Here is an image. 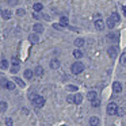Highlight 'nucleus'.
<instances>
[{
	"label": "nucleus",
	"mask_w": 126,
	"mask_h": 126,
	"mask_svg": "<svg viewBox=\"0 0 126 126\" xmlns=\"http://www.w3.org/2000/svg\"><path fill=\"white\" fill-rule=\"evenodd\" d=\"M71 71H72V73H73V75H79V73H81V72L84 71V64L80 63V61H76L75 64H72Z\"/></svg>",
	"instance_id": "obj_1"
},
{
	"label": "nucleus",
	"mask_w": 126,
	"mask_h": 126,
	"mask_svg": "<svg viewBox=\"0 0 126 126\" xmlns=\"http://www.w3.org/2000/svg\"><path fill=\"white\" fill-rule=\"evenodd\" d=\"M31 102L34 103V106H35V107H44V104H45L44 96H35Z\"/></svg>",
	"instance_id": "obj_2"
},
{
	"label": "nucleus",
	"mask_w": 126,
	"mask_h": 126,
	"mask_svg": "<svg viewBox=\"0 0 126 126\" xmlns=\"http://www.w3.org/2000/svg\"><path fill=\"white\" fill-rule=\"evenodd\" d=\"M107 53H109V56L111 58H115L118 56V53H119V49H118V46H110L107 49Z\"/></svg>",
	"instance_id": "obj_3"
},
{
	"label": "nucleus",
	"mask_w": 126,
	"mask_h": 126,
	"mask_svg": "<svg viewBox=\"0 0 126 126\" xmlns=\"http://www.w3.org/2000/svg\"><path fill=\"white\" fill-rule=\"evenodd\" d=\"M118 111V106L115 103H109V106H107V114L109 115H114L117 114Z\"/></svg>",
	"instance_id": "obj_4"
},
{
	"label": "nucleus",
	"mask_w": 126,
	"mask_h": 126,
	"mask_svg": "<svg viewBox=\"0 0 126 126\" xmlns=\"http://www.w3.org/2000/svg\"><path fill=\"white\" fill-rule=\"evenodd\" d=\"M107 39L111 42H118L119 41V33H117V31H111L110 34H107Z\"/></svg>",
	"instance_id": "obj_5"
},
{
	"label": "nucleus",
	"mask_w": 126,
	"mask_h": 126,
	"mask_svg": "<svg viewBox=\"0 0 126 126\" xmlns=\"http://www.w3.org/2000/svg\"><path fill=\"white\" fill-rule=\"evenodd\" d=\"M19 71V60L16 57L12 58V65H11V73H16Z\"/></svg>",
	"instance_id": "obj_6"
},
{
	"label": "nucleus",
	"mask_w": 126,
	"mask_h": 126,
	"mask_svg": "<svg viewBox=\"0 0 126 126\" xmlns=\"http://www.w3.org/2000/svg\"><path fill=\"white\" fill-rule=\"evenodd\" d=\"M33 31H34V33H37V34H41V33H44V31H45V29H44V26H42V25L35 23V25L33 26Z\"/></svg>",
	"instance_id": "obj_7"
},
{
	"label": "nucleus",
	"mask_w": 126,
	"mask_h": 126,
	"mask_svg": "<svg viewBox=\"0 0 126 126\" xmlns=\"http://www.w3.org/2000/svg\"><path fill=\"white\" fill-rule=\"evenodd\" d=\"M29 41H30L31 44H38V42H39V37H38V34H37V33L30 34V35H29Z\"/></svg>",
	"instance_id": "obj_8"
},
{
	"label": "nucleus",
	"mask_w": 126,
	"mask_h": 126,
	"mask_svg": "<svg viewBox=\"0 0 126 126\" xmlns=\"http://www.w3.org/2000/svg\"><path fill=\"white\" fill-rule=\"evenodd\" d=\"M95 27H96V30H99V31H102L104 29V23H103V20H102V18L100 19H95Z\"/></svg>",
	"instance_id": "obj_9"
},
{
	"label": "nucleus",
	"mask_w": 126,
	"mask_h": 126,
	"mask_svg": "<svg viewBox=\"0 0 126 126\" xmlns=\"http://www.w3.org/2000/svg\"><path fill=\"white\" fill-rule=\"evenodd\" d=\"M112 91H114L115 94H119L121 91H122V84H121L119 81H115L114 84H112Z\"/></svg>",
	"instance_id": "obj_10"
},
{
	"label": "nucleus",
	"mask_w": 126,
	"mask_h": 126,
	"mask_svg": "<svg viewBox=\"0 0 126 126\" xmlns=\"http://www.w3.org/2000/svg\"><path fill=\"white\" fill-rule=\"evenodd\" d=\"M1 16H3V19L8 20L10 18H11V11H10V10H3V11H1Z\"/></svg>",
	"instance_id": "obj_11"
},
{
	"label": "nucleus",
	"mask_w": 126,
	"mask_h": 126,
	"mask_svg": "<svg viewBox=\"0 0 126 126\" xmlns=\"http://www.w3.org/2000/svg\"><path fill=\"white\" fill-rule=\"evenodd\" d=\"M50 68L52 69H58L60 68V61L58 60H52L50 61Z\"/></svg>",
	"instance_id": "obj_12"
},
{
	"label": "nucleus",
	"mask_w": 126,
	"mask_h": 126,
	"mask_svg": "<svg viewBox=\"0 0 126 126\" xmlns=\"http://www.w3.org/2000/svg\"><path fill=\"white\" fill-rule=\"evenodd\" d=\"M115 25H117V23H115L114 20H112L111 18L109 16V19L106 20V26H107V27H109V29H114V27H115Z\"/></svg>",
	"instance_id": "obj_13"
},
{
	"label": "nucleus",
	"mask_w": 126,
	"mask_h": 126,
	"mask_svg": "<svg viewBox=\"0 0 126 126\" xmlns=\"http://www.w3.org/2000/svg\"><path fill=\"white\" fill-rule=\"evenodd\" d=\"M90 125L91 126H98L99 125V118L98 117H91L90 118Z\"/></svg>",
	"instance_id": "obj_14"
},
{
	"label": "nucleus",
	"mask_w": 126,
	"mask_h": 126,
	"mask_svg": "<svg viewBox=\"0 0 126 126\" xmlns=\"http://www.w3.org/2000/svg\"><path fill=\"white\" fill-rule=\"evenodd\" d=\"M33 10H34L35 12H41L42 10H44V6H42L41 3H35V4L33 6Z\"/></svg>",
	"instance_id": "obj_15"
},
{
	"label": "nucleus",
	"mask_w": 126,
	"mask_h": 126,
	"mask_svg": "<svg viewBox=\"0 0 126 126\" xmlns=\"http://www.w3.org/2000/svg\"><path fill=\"white\" fill-rule=\"evenodd\" d=\"M87 98H88V100H94V99L98 98V94H96L95 91H91V92L87 94Z\"/></svg>",
	"instance_id": "obj_16"
},
{
	"label": "nucleus",
	"mask_w": 126,
	"mask_h": 126,
	"mask_svg": "<svg viewBox=\"0 0 126 126\" xmlns=\"http://www.w3.org/2000/svg\"><path fill=\"white\" fill-rule=\"evenodd\" d=\"M73 44H75V46H76V47H81L83 45H84V39H83V38H77V39H75Z\"/></svg>",
	"instance_id": "obj_17"
},
{
	"label": "nucleus",
	"mask_w": 126,
	"mask_h": 126,
	"mask_svg": "<svg viewBox=\"0 0 126 126\" xmlns=\"http://www.w3.org/2000/svg\"><path fill=\"white\" fill-rule=\"evenodd\" d=\"M110 18H111L112 20H114L115 23H119V20H121V18H119V15L117 14V12H112L111 15H110Z\"/></svg>",
	"instance_id": "obj_18"
},
{
	"label": "nucleus",
	"mask_w": 126,
	"mask_h": 126,
	"mask_svg": "<svg viewBox=\"0 0 126 126\" xmlns=\"http://www.w3.org/2000/svg\"><path fill=\"white\" fill-rule=\"evenodd\" d=\"M73 56H75V58H81L83 57V52L80 49H75L73 50Z\"/></svg>",
	"instance_id": "obj_19"
},
{
	"label": "nucleus",
	"mask_w": 126,
	"mask_h": 126,
	"mask_svg": "<svg viewBox=\"0 0 126 126\" xmlns=\"http://www.w3.org/2000/svg\"><path fill=\"white\" fill-rule=\"evenodd\" d=\"M81 100H83V95H81V94H76V95H75V103L80 104V103H81Z\"/></svg>",
	"instance_id": "obj_20"
},
{
	"label": "nucleus",
	"mask_w": 126,
	"mask_h": 126,
	"mask_svg": "<svg viewBox=\"0 0 126 126\" xmlns=\"http://www.w3.org/2000/svg\"><path fill=\"white\" fill-rule=\"evenodd\" d=\"M34 73H35L37 76H39V77H41L42 75H44V69H42L41 66H37V68L34 69Z\"/></svg>",
	"instance_id": "obj_21"
},
{
	"label": "nucleus",
	"mask_w": 126,
	"mask_h": 126,
	"mask_svg": "<svg viewBox=\"0 0 126 126\" xmlns=\"http://www.w3.org/2000/svg\"><path fill=\"white\" fill-rule=\"evenodd\" d=\"M14 81L16 83V84L19 85V87H25V85H26V84H25V81H23L22 79H19V77H14Z\"/></svg>",
	"instance_id": "obj_22"
},
{
	"label": "nucleus",
	"mask_w": 126,
	"mask_h": 126,
	"mask_svg": "<svg viewBox=\"0 0 126 126\" xmlns=\"http://www.w3.org/2000/svg\"><path fill=\"white\" fill-rule=\"evenodd\" d=\"M25 77L26 79H31V77H33V71H31V69H26L25 71Z\"/></svg>",
	"instance_id": "obj_23"
},
{
	"label": "nucleus",
	"mask_w": 126,
	"mask_h": 126,
	"mask_svg": "<svg viewBox=\"0 0 126 126\" xmlns=\"http://www.w3.org/2000/svg\"><path fill=\"white\" fill-rule=\"evenodd\" d=\"M60 25L68 26V18H66V16H61V18H60Z\"/></svg>",
	"instance_id": "obj_24"
},
{
	"label": "nucleus",
	"mask_w": 126,
	"mask_h": 126,
	"mask_svg": "<svg viewBox=\"0 0 126 126\" xmlns=\"http://www.w3.org/2000/svg\"><path fill=\"white\" fill-rule=\"evenodd\" d=\"M91 104H92V107H99L100 106V100L96 98V99H94V100H91Z\"/></svg>",
	"instance_id": "obj_25"
},
{
	"label": "nucleus",
	"mask_w": 126,
	"mask_h": 126,
	"mask_svg": "<svg viewBox=\"0 0 126 126\" xmlns=\"http://www.w3.org/2000/svg\"><path fill=\"white\" fill-rule=\"evenodd\" d=\"M7 110V103L6 102H0V112H4Z\"/></svg>",
	"instance_id": "obj_26"
},
{
	"label": "nucleus",
	"mask_w": 126,
	"mask_h": 126,
	"mask_svg": "<svg viewBox=\"0 0 126 126\" xmlns=\"http://www.w3.org/2000/svg\"><path fill=\"white\" fill-rule=\"evenodd\" d=\"M119 60H121V64H122L123 66H126V53H122Z\"/></svg>",
	"instance_id": "obj_27"
},
{
	"label": "nucleus",
	"mask_w": 126,
	"mask_h": 126,
	"mask_svg": "<svg viewBox=\"0 0 126 126\" xmlns=\"http://www.w3.org/2000/svg\"><path fill=\"white\" fill-rule=\"evenodd\" d=\"M7 84H8V80L7 79H0V85H1V87H4V88H7Z\"/></svg>",
	"instance_id": "obj_28"
},
{
	"label": "nucleus",
	"mask_w": 126,
	"mask_h": 126,
	"mask_svg": "<svg viewBox=\"0 0 126 126\" xmlns=\"http://www.w3.org/2000/svg\"><path fill=\"white\" fill-rule=\"evenodd\" d=\"M0 65H1V68H3V69H7V68H8V61H7V60H3Z\"/></svg>",
	"instance_id": "obj_29"
},
{
	"label": "nucleus",
	"mask_w": 126,
	"mask_h": 126,
	"mask_svg": "<svg viewBox=\"0 0 126 126\" xmlns=\"http://www.w3.org/2000/svg\"><path fill=\"white\" fill-rule=\"evenodd\" d=\"M25 14H26V11H25L23 8H19V10L16 11V15H18V16H23Z\"/></svg>",
	"instance_id": "obj_30"
},
{
	"label": "nucleus",
	"mask_w": 126,
	"mask_h": 126,
	"mask_svg": "<svg viewBox=\"0 0 126 126\" xmlns=\"http://www.w3.org/2000/svg\"><path fill=\"white\" fill-rule=\"evenodd\" d=\"M14 88H15V84L12 81H8V84H7V90H11L12 91Z\"/></svg>",
	"instance_id": "obj_31"
},
{
	"label": "nucleus",
	"mask_w": 126,
	"mask_h": 126,
	"mask_svg": "<svg viewBox=\"0 0 126 126\" xmlns=\"http://www.w3.org/2000/svg\"><path fill=\"white\" fill-rule=\"evenodd\" d=\"M66 100H68L69 103H75V95H69L68 98H66Z\"/></svg>",
	"instance_id": "obj_32"
},
{
	"label": "nucleus",
	"mask_w": 126,
	"mask_h": 126,
	"mask_svg": "<svg viewBox=\"0 0 126 126\" xmlns=\"http://www.w3.org/2000/svg\"><path fill=\"white\" fill-rule=\"evenodd\" d=\"M7 3H8L10 6H16V4H18V0H7Z\"/></svg>",
	"instance_id": "obj_33"
},
{
	"label": "nucleus",
	"mask_w": 126,
	"mask_h": 126,
	"mask_svg": "<svg viewBox=\"0 0 126 126\" xmlns=\"http://www.w3.org/2000/svg\"><path fill=\"white\" fill-rule=\"evenodd\" d=\"M6 125L7 126H12V125H14V122H12L11 118H7V119H6Z\"/></svg>",
	"instance_id": "obj_34"
},
{
	"label": "nucleus",
	"mask_w": 126,
	"mask_h": 126,
	"mask_svg": "<svg viewBox=\"0 0 126 126\" xmlns=\"http://www.w3.org/2000/svg\"><path fill=\"white\" fill-rule=\"evenodd\" d=\"M66 90H68V91H76L77 87H76V85H68V87H66Z\"/></svg>",
	"instance_id": "obj_35"
},
{
	"label": "nucleus",
	"mask_w": 126,
	"mask_h": 126,
	"mask_svg": "<svg viewBox=\"0 0 126 126\" xmlns=\"http://www.w3.org/2000/svg\"><path fill=\"white\" fill-rule=\"evenodd\" d=\"M61 27H64L63 25H57V23H56V25H53V29H56V30H60Z\"/></svg>",
	"instance_id": "obj_36"
},
{
	"label": "nucleus",
	"mask_w": 126,
	"mask_h": 126,
	"mask_svg": "<svg viewBox=\"0 0 126 126\" xmlns=\"http://www.w3.org/2000/svg\"><path fill=\"white\" fill-rule=\"evenodd\" d=\"M33 16H34V18H35V19H38V18H39V15H38V14H37V12H34V14H33Z\"/></svg>",
	"instance_id": "obj_37"
},
{
	"label": "nucleus",
	"mask_w": 126,
	"mask_h": 126,
	"mask_svg": "<svg viewBox=\"0 0 126 126\" xmlns=\"http://www.w3.org/2000/svg\"><path fill=\"white\" fill-rule=\"evenodd\" d=\"M123 14L126 15V6H123Z\"/></svg>",
	"instance_id": "obj_38"
},
{
	"label": "nucleus",
	"mask_w": 126,
	"mask_h": 126,
	"mask_svg": "<svg viewBox=\"0 0 126 126\" xmlns=\"http://www.w3.org/2000/svg\"><path fill=\"white\" fill-rule=\"evenodd\" d=\"M1 11H3V10H1V8H0V15H1Z\"/></svg>",
	"instance_id": "obj_39"
}]
</instances>
